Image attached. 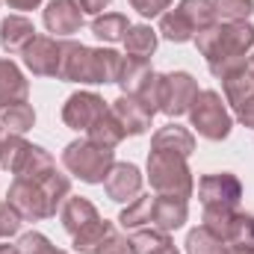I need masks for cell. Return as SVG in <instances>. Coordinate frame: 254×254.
<instances>
[{
	"label": "cell",
	"mask_w": 254,
	"mask_h": 254,
	"mask_svg": "<svg viewBox=\"0 0 254 254\" xmlns=\"http://www.w3.org/2000/svg\"><path fill=\"white\" fill-rule=\"evenodd\" d=\"M178 9H181L184 18L190 21V27L195 30V36L204 33L207 27H213V24L219 21V18H216V6H213V0H181Z\"/></svg>",
	"instance_id": "30"
},
{
	"label": "cell",
	"mask_w": 254,
	"mask_h": 254,
	"mask_svg": "<svg viewBox=\"0 0 254 254\" xmlns=\"http://www.w3.org/2000/svg\"><path fill=\"white\" fill-rule=\"evenodd\" d=\"M198 80L190 71H172L163 74V95H160V113H166L169 119L187 116L192 101L198 98Z\"/></svg>",
	"instance_id": "8"
},
{
	"label": "cell",
	"mask_w": 254,
	"mask_h": 254,
	"mask_svg": "<svg viewBox=\"0 0 254 254\" xmlns=\"http://www.w3.org/2000/svg\"><path fill=\"white\" fill-rule=\"evenodd\" d=\"M9 9H18V12H30V9H39L42 0H6Z\"/></svg>",
	"instance_id": "40"
},
{
	"label": "cell",
	"mask_w": 254,
	"mask_h": 254,
	"mask_svg": "<svg viewBox=\"0 0 254 254\" xmlns=\"http://www.w3.org/2000/svg\"><path fill=\"white\" fill-rule=\"evenodd\" d=\"M18 254H60V249L39 231H27L18 243H15Z\"/></svg>",
	"instance_id": "35"
},
{
	"label": "cell",
	"mask_w": 254,
	"mask_h": 254,
	"mask_svg": "<svg viewBox=\"0 0 254 254\" xmlns=\"http://www.w3.org/2000/svg\"><path fill=\"white\" fill-rule=\"evenodd\" d=\"M127 30H130V21H127V15H122V12H101V15L92 18V33H95V39H101V42H107V45L125 42Z\"/></svg>",
	"instance_id": "23"
},
{
	"label": "cell",
	"mask_w": 254,
	"mask_h": 254,
	"mask_svg": "<svg viewBox=\"0 0 254 254\" xmlns=\"http://www.w3.org/2000/svg\"><path fill=\"white\" fill-rule=\"evenodd\" d=\"M219 21H249L254 12V0H213Z\"/></svg>",
	"instance_id": "34"
},
{
	"label": "cell",
	"mask_w": 254,
	"mask_h": 254,
	"mask_svg": "<svg viewBox=\"0 0 254 254\" xmlns=\"http://www.w3.org/2000/svg\"><path fill=\"white\" fill-rule=\"evenodd\" d=\"M110 110H113V116L122 122L127 136H142V133H148V127L154 122V113H151L136 95H119V98L110 104Z\"/></svg>",
	"instance_id": "15"
},
{
	"label": "cell",
	"mask_w": 254,
	"mask_h": 254,
	"mask_svg": "<svg viewBox=\"0 0 254 254\" xmlns=\"http://www.w3.org/2000/svg\"><path fill=\"white\" fill-rule=\"evenodd\" d=\"M42 21H45L48 33H54V39H68V36L80 33L83 9L77 0H51L42 12Z\"/></svg>",
	"instance_id": "13"
},
{
	"label": "cell",
	"mask_w": 254,
	"mask_h": 254,
	"mask_svg": "<svg viewBox=\"0 0 254 254\" xmlns=\"http://www.w3.org/2000/svg\"><path fill=\"white\" fill-rule=\"evenodd\" d=\"M60 254H68V252H60Z\"/></svg>",
	"instance_id": "45"
},
{
	"label": "cell",
	"mask_w": 254,
	"mask_h": 254,
	"mask_svg": "<svg viewBox=\"0 0 254 254\" xmlns=\"http://www.w3.org/2000/svg\"><path fill=\"white\" fill-rule=\"evenodd\" d=\"M63 166L68 175L80 178L83 184H104L110 169L116 166V151L101 148L89 139H74L63 151Z\"/></svg>",
	"instance_id": "4"
},
{
	"label": "cell",
	"mask_w": 254,
	"mask_h": 254,
	"mask_svg": "<svg viewBox=\"0 0 254 254\" xmlns=\"http://www.w3.org/2000/svg\"><path fill=\"white\" fill-rule=\"evenodd\" d=\"M54 169H57L54 154H51V151H45L42 145H30V154H27V160H24V166H21V172H18L15 178L42 181V178H48Z\"/></svg>",
	"instance_id": "28"
},
{
	"label": "cell",
	"mask_w": 254,
	"mask_h": 254,
	"mask_svg": "<svg viewBox=\"0 0 254 254\" xmlns=\"http://www.w3.org/2000/svg\"><path fill=\"white\" fill-rule=\"evenodd\" d=\"M133 246L136 254H181L178 246L172 243V237L166 231H157V228H142L133 234Z\"/></svg>",
	"instance_id": "27"
},
{
	"label": "cell",
	"mask_w": 254,
	"mask_h": 254,
	"mask_svg": "<svg viewBox=\"0 0 254 254\" xmlns=\"http://www.w3.org/2000/svg\"><path fill=\"white\" fill-rule=\"evenodd\" d=\"M0 122H3V130L6 133H18L24 136L27 130H33L36 125V110L24 101V104H12L6 110H0Z\"/></svg>",
	"instance_id": "32"
},
{
	"label": "cell",
	"mask_w": 254,
	"mask_h": 254,
	"mask_svg": "<svg viewBox=\"0 0 254 254\" xmlns=\"http://www.w3.org/2000/svg\"><path fill=\"white\" fill-rule=\"evenodd\" d=\"M198 198L204 210H237L243 198V184L231 172H213L198 181Z\"/></svg>",
	"instance_id": "7"
},
{
	"label": "cell",
	"mask_w": 254,
	"mask_h": 254,
	"mask_svg": "<svg viewBox=\"0 0 254 254\" xmlns=\"http://www.w3.org/2000/svg\"><path fill=\"white\" fill-rule=\"evenodd\" d=\"M142 184H145V178H142L139 166H133V163H116L110 169L107 181H104V192L116 204H130L133 198L142 195Z\"/></svg>",
	"instance_id": "12"
},
{
	"label": "cell",
	"mask_w": 254,
	"mask_h": 254,
	"mask_svg": "<svg viewBox=\"0 0 254 254\" xmlns=\"http://www.w3.org/2000/svg\"><path fill=\"white\" fill-rule=\"evenodd\" d=\"M30 145H33V142H27L24 136H18V133H6L3 142H0V169H6V172L15 178V175L21 172L27 154H30Z\"/></svg>",
	"instance_id": "25"
},
{
	"label": "cell",
	"mask_w": 254,
	"mask_h": 254,
	"mask_svg": "<svg viewBox=\"0 0 254 254\" xmlns=\"http://www.w3.org/2000/svg\"><path fill=\"white\" fill-rule=\"evenodd\" d=\"M222 98L234 110V116L254 130V77L249 74V68L222 80Z\"/></svg>",
	"instance_id": "10"
},
{
	"label": "cell",
	"mask_w": 254,
	"mask_h": 254,
	"mask_svg": "<svg viewBox=\"0 0 254 254\" xmlns=\"http://www.w3.org/2000/svg\"><path fill=\"white\" fill-rule=\"evenodd\" d=\"M228 252V243L213 234L207 225H198L187 234V254H225Z\"/></svg>",
	"instance_id": "31"
},
{
	"label": "cell",
	"mask_w": 254,
	"mask_h": 254,
	"mask_svg": "<svg viewBox=\"0 0 254 254\" xmlns=\"http://www.w3.org/2000/svg\"><path fill=\"white\" fill-rule=\"evenodd\" d=\"M95 254H136V246H133V237H127V234L113 228L104 237V243L95 249Z\"/></svg>",
	"instance_id": "36"
},
{
	"label": "cell",
	"mask_w": 254,
	"mask_h": 254,
	"mask_svg": "<svg viewBox=\"0 0 254 254\" xmlns=\"http://www.w3.org/2000/svg\"><path fill=\"white\" fill-rule=\"evenodd\" d=\"M198 54L207 60L213 77L228 80L249 65V54L254 48V24L249 21H216L195 39Z\"/></svg>",
	"instance_id": "1"
},
{
	"label": "cell",
	"mask_w": 254,
	"mask_h": 254,
	"mask_svg": "<svg viewBox=\"0 0 254 254\" xmlns=\"http://www.w3.org/2000/svg\"><path fill=\"white\" fill-rule=\"evenodd\" d=\"M21 57H24L27 71H33L36 77H60V60H63L60 39H54V36H36Z\"/></svg>",
	"instance_id": "11"
},
{
	"label": "cell",
	"mask_w": 254,
	"mask_h": 254,
	"mask_svg": "<svg viewBox=\"0 0 254 254\" xmlns=\"http://www.w3.org/2000/svg\"><path fill=\"white\" fill-rule=\"evenodd\" d=\"M3 136H6V133H3V122H0V142H3Z\"/></svg>",
	"instance_id": "44"
},
{
	"label": "cell",
	"mask_w": 254,
	"mask_h": 254,
	"mask_svg": "<svg viewBox=\"0 0 254 254\" xmlns=\"http://www.w3.org/2000/svg\"><path fill=\"white\" fill-rule=\"evenodd\" d=\"M228 246H240V249H254V216L252 213H234L228 234H225Z\"/></svg>",
	"instance_id": "33"
},
{
	"label": "cell",
	"mask_w": 254,
	"mask_h": 254,
	"mask_svg": "<svg viewBox=\"0 0 254 254\" xmlns=\"http://www.w3.org/2000/svg\"><path fill=\"white\" fill-rule=\"evenodd\" d=\"M246 68H249V74L254 77V54H249V65H246Z\"/></svg>",
	"instance_id": "43"
},
{
	"label": "cell",
	"mask_w": 254,
	"mask_h": 254,
	"mask_svg": "<svg viewBox=\"0 0 254 254\" xmlns=\"http://www.w3.org/2000/svg\"><path fill=\"white\" fill-rule=\"evenodd\" d=\"M148 181L157 195H172L190 201L195 192V178L187 163V157L172 154V151H148Z\"/></svg>",
	"instance_id": "3"
},
{
	"label": "cell",
	"mask_w": 254,
	"mask_h": 254,
	"mask_svg": "<svg viewBox=\"0 0 254 254\" xmlns=\"http://www.w3.org/2000/svg\"><path fill=\"white\" fill-rule=\"evenodd\" d=\"M225 254H254V249H240V246H228Z\"/></svg>",
	"instance_id": "41"
},
{
	"label": "cell",
	"mask_w": 254,
	"mask_h": 254,
	"mask_svg": "<svg viewBox=\"0 0 254 254\" xmlns=\"http://www.w3.org/2000/svg\"><path fill=\"white\" fill-rule=\"evenodd\" d=\"M142 18H160L163 12H169L172 9V3L175 0H127Z\"/></svg>",
	"instance_id": "38"
},
{
	"label": "cell",
	"mask_w": 254,
	"mask_h": 254,
	"mask_svg": "<svg viewBox=\"0 0 254 254\" xmlns=\"http://www.w3.org/2000/svg\"><path fill=\"white\" fill-rule=\"evenodd\" d=\"M60 51H63V60H60V77L65 83H86V63H89V48L83 42H74V39H60Z\"/></svg>",
	"instance_id": "19"
},
{
	"label": "cell",
	"mask_w": 254,
	"mask_h": 254,
	"mask_svg": "<svg viewBox=\"0 0 254 254\" xmlns=\"http://www.w3.org/2000/svg\"><path fill=\"white\" fill-rule=\"evenodd\" d=\"M154 74L151 60H139V57H125L122 60V71H119V86H122V95H136L139 86Z\"/></svg>",
	"instance_id": "24"
},
{
	"label": "cell",
	"mask_w": 254,
	"mask_h": 254,
	"mask_svg": "<svg viewBox=\"0 0 254 254\" xmlns=\"http://www.w3.org/2000/svg\"><path fill=\"white\" fill-rule=\"evenodd\" d=\"M122 54L113 48H89L86 83H116L122 71Z\"/></svg>",
	"instance_id": "17"
},
{
	"label": "cell",
	"mask_w": 254,
	"mask_h": 254,
	"mask_svg": "<svg viewBox=\"0 0 254 254\" xmlns=\"http://www.w3.org/2000/svg\"><path fill=\"white\" fill-rule=\"evenodd\" d=\"M151 151H172V154H181L190 160L192 151H195V133L172 122L151 136Z\"/></svg>",
	"instance_id": "20"
},
{
	"label": "cell",
	"mask_w": 254,
	"mask_h": 254,
	"mask_svg": "<svg viewBox=\"0 0 254 254\" xmlns=\"http://www.w3.org/2000/svg\"><path fill=\"white\" fill-rule=\"evenodd\" d=\"M33 39H36V24L27 15H9L0 21V48L9 57L24 54Z\"/></svg>",
	"instance_id": "16"
},
{
	"label": "cell",
	"mask_w": 254,
	"mask_h": 254,
	"mask_svg": "<svg viewBox=\"0 0 254 254\" xmlns=\"http://www.w3.org/2000/svg\"><path fill=\"white\" fill-rule=\"evenodd\" d=\"M157 33H160L166 42H175V45H184V42H192V39H195V30L190 27V21L184 18V12H181L178 6L160 15Z\"/></svg>",
	"instance_id": "26"
},
{
	"label": "cell",
	"mask_w": 254,
	"mask_h": 254,
	"mask_svg": "<svg viewBox=\"0 0 254 254\" xmlns=\"http://www.w3.org/2000/svg\"><path fill=\"white\" fill-rule=\"evenodd\" d=\"M157 42H160V33L148 24H130L125 36V51L127 57H139V60H151V54L157 51Z\"/></svg>",
	"instance_id": "22"
},
{
	"label": "cell",
	"mask_w": 254,
	"mask_h": 254,
	"mask_svg": "<svg viewBox=\"0 0 254 254\" xmlns=\"http://www.w3.org/2000/svg\"><path fill=\"white\" fill-rule=\"evenodd\" d=\"M21 216L15 213V207L9 201H0V240H9L21 231Z\"/></svg>",
	"instance_id": "37"
},
{
	"label": "cell",
	"mask_w": 254,
	"mask_h": 254,
	"mask_svg": "<svg viewBox=\"0 0 254 254\" xmlns=\"http://www.w3.org/2000/svg\"><path fill=\"white\" fill-rule=\"evenodd\" d=\"M107 110L110 107H107V101L98 92H74V95H68V101L63 104V122L71 130L86 133Z\"/></svg>",
	"instance_id": "9"
},
{
	"label": "cell",
	"mask_w": 254,
	"mask_h": 254,
	"mask_svg": "<svg viewBox=\"0 0 254 254\" xmlns=\"http://www.w3.org/2000/svg\"><path fill=\"white\" fill-rule=\"evenodd\" d=\"M0 254H18V249L9 246V243H0Z\"/></svg>",
	"instance_id": "42"
},
{
	"label": "cell",
	"mask_w": 254,
	"mask_h": 254,
	"mask_svg": "<svg viewBox=\"0 0 254 254\" xmlns=\"http://www.w3.org/2000/svg\"><path fill=\"white\" fill-rule=\"evenodd\" d=\"M6 201L15 207V213L24 222H42V219H51V216L60 213L51 204V198L45 195V190L36 181H27V178H12V184L6 190Z\"/></svg>",
	"instance_id": "6"
},
{
	"label": "cell",
	"mask_w": 254,
	"mask_h": 254,
	"mask_svg": "<svg viewBox=\"0 0 254 254\" xmlns=\"http://www.w3.org/2000/svg\"><path fill=\"white\" fill-rule=\"evenodd\" d=\"M151 201H154L151 192L133 198L125 210L119 213V225H122L125 231H142V228H151Z\"/></svg>",
	"instance_id": "29"
},
{
	"label": "cell",
	"mask_w": 254,
	"mask_h": 254,
	"mask_svg": "<svg viewBox=\"0 0 254 254\" xmlns=\"http://www.w3.org/2000/svg\"><path fill=\"white\" fill-rule=\"evenodd\" d=\"M60 222H63L65 234L71 237L74 252H80V254H95V249L104 243V237L116 228L83 195H68L65 198V204L60 207Z\"/></svg>",
	"instance_id": "2"
},
{
	"label": "cell",
	"mask_w": 254,
	"mask_h": 254,
	"mask_svg": "<svg viewBox=\"0 0 254 254\" xmlns=\"http://www.w3.org/2000/svg\"><path fill=\"white\" fill-rule=\"evenodd\" d=\"M190 122L195 127V133L201 139H210V142H222L231 136V127H234V116L225 104V98L216 92V89H204L198 92V98L192 101L190 107Z\"/></svg>",
	"instance_id": "5"
},
{
	"label": "cell",
	"mask_w": 254,
	"mask_h": 254,
	"mask_svg": "<svg viewBox=\"0 0 254 254\" xmlns=\"http://www.w3.org/2000/svg\"><path fill=\"white\" fill-rule=\"evenodd\" d=\"M27 98H30V83L24 71L12 60H0V110L12 104H24Z\"/></svg>",
	"instance_id": "18"
},
{
	"label": "cell",
	"mask_w": 254,
	"mask_h": 254,
	"mask_svg": "<svg viewBox=\"0 0 254 254\" xmlns=\"http://www.w3.org/2000/svg\"><path fill=\"white\" fill-rule=\"evenodd\" d=\"M187 219H190V201L154 192V201H151V228L172 234V231L184 228Z\"/></svg>",
	"instance_id": "14"
},
{
	"label": "cell",
	"mask_w": 254,
	"mask_h": 254,
	"mask_svg": "<svg viewBox=\"0 0 254 254\" xmlns=\"http://www.w3.org/2000/svg\"><path fill=\"white\" fill-rule=\"evenodd\" d=\"M125 136H127L125 127H122V122L113 116V110H107L95 125L86 130V139H89V142H95V145H101V148H113V151L122 145Z\"/></svg>",
	"instance_id": "21"
},
{
	"label": "cell",
	"mask_w": 254,
	"mask_h": 254,
	"mask_svg": "<svg viewBox=\"0 0 254 254\" xmlns=\"http://www.w3.org/2000/svg\"><path fill=\"white\" fill-rule=\"evenodd\" d=\"M80 3V9H83V15H101L113 0H77Z\"/></svg>",
	"instance_id": "39"
}]
</instances>
